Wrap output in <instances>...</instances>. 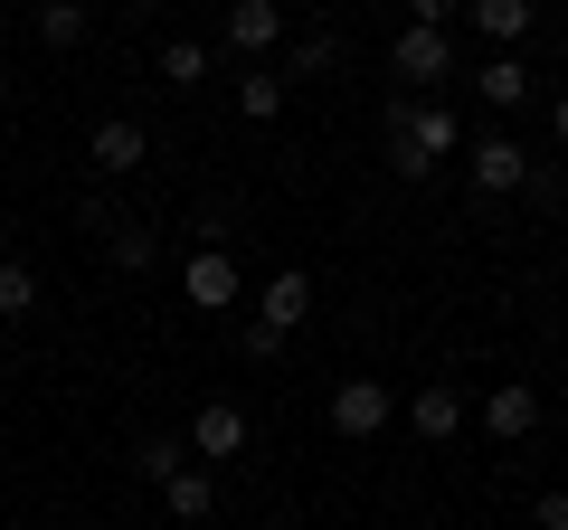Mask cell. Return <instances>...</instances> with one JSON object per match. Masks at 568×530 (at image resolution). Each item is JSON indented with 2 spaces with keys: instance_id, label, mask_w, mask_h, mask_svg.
Here are the masks:
<instances>
[{
  "instance_id": "cell-11",
  "label": "cell",
  "mask_w": 568,
  "mask_h": 530,
  "mask_svg": "<svg viewBox=\"0 0 568 530\" xmlns=\"http://www.w3.org/2000/svg\"><path fill=\"white\" fill-rule=\"evenodd\" d=\"M85 152H95V171H142V152H152V143H142V123H133V114H104Z\"/></svg>"
},
{
  "instance_id": "cell-18",
  "label": "cell",
  "mask_w": 568,
  "mask_h": 530,
  "mask_svg": "<svg viewBox=\"0 0 568 530\" xmlns=\"http://www.w3.org/2000/svg\"><path fill=\"white\" fill-rule=\"evenodd\" d=\"M237 114L246 123H275L284 114V77H256V67H246V77H237Z\"/></svg>"
},
{
  "instance_id": "cell-1",
  "label": "cell",
  "mask_w": 568,
  "mask_h": 530,
  "mask_svg": "<svg viewBox=\"0 0 568 530\" xmlns=\"http://www.w3.org/2000/svg\"><path fill=\"white\" fill-rule=\"evenodd\" d=\"M455 143H465L455 104H436V95H417V104H388V162H398V181H426V171L446 162Z\"/></svg>"
},
{
  "instance_id": "cell-15",
  "label": "cell",
  "mask_w": 568,
  "mask_h": 530,
  "mask_svg": "<svg viewBox=\"0 0 568 530\" xmlns=\"http://www.w3.org/2000/svg\"><path fill=\"white\" fill-rule=\"evenodd\" d=\"M474 29H484V39L511 58V39L530 29V0H474Z\"/></svg>"
},
{
  "instance_id": "cell-13",
  "label": "cell",
  "mask_w": 568,
  "mask_h": 530,
  "mask_svg": "<svg viewBox=\"0 0 568 530\" xmlns=\"http://www.w3.org/2000/svg\"><path fill=\"white\" fill-rule=\"evenodd\" d=\"M104 246H114V265H123V275H152V265H162V237H152V227H142V218L104 227Z\"/></svg>"
},
{
  "instance_id": "cell-16",
  "label": "cell",
  "mask_w": 568,
  "mask_h": 530,
  "mask_svg": "<svg viewBox=\"0 0 568 530\" xmlns=\"http://www.w3.org/2000/svg\"><path fill=\"white\" fill-rule=\"evenodd\" d=\"M332 67H342V39L323 29V39H294V48H284V67H275V77L294 85V77H332Z\"/></svg>"
},
{
  "instance_id": "cell-14",
  "label": "cell",
  "mask_w": 568,
  "mask_h": 530,
  "mask_svg": "<svg viewBox=\"0 0 568 530\" xmlns=\"http://www.w3.org/2000/svg\"><path fill=\"white\" fill-rule=\"evenodd\" d=\"M474 85H484V104H530V67L521 58H484Z\"/></svg>"
},
{
  "instance_id": "cell-19",
  "label": "cell",
  "mask_w": 568,
  "mask_h": 530,
  "mask_svg": "<svg viewBox=\"0 0 568 530\" xmlns=\"http://www.w3.org/2000/svg\"><path fill=\"white\" fill-rule=\"evenodd\" d=\"M133 465H142V483H171V473L190 465V446H181V436H142V455H133Z\"/></svg>"
},
{
  "instance_id": "cell-7",
  "label": "cell",
  "mask_w": 568,
  "mask_h": 530,
  "mask_svg": "<svg viewBox=\"0 0 568 530\" xmlns=\"http://www.w3.org/2000/svg\"><path fill=\"white\" fill-rule=\"evenodd\" d=\"M304 313H313V275H304V265L265 275V294H256V323H265V332H294Z\"/></svg>"
},
{
  "instance_id": "cell-24",
  "label": "cell",
  "mask_w": 568,
  "mask_h": 530,
  "mask_svg": "<svg viewBox=\"0 0 568 530\" xmlns=\"http://www.w3.org/2000/svg\"><path fill=\"white\" fill-rule=\"evenodd\" d=\"M0 95H10V77H0Z\"/></svg>"
},
{
  "instance_id": "cell-22",
  "label": "cell",
  "mask_w": 568,
  "mask_h": 530,
  "mask_svg": "<svg viewBox=\"0 0 568 530\" xmlns=\"http://www.w3.org/2000/svg\"><path fill=\"white\" fill-rule=\"evenodd\" d=\"M540 530H568V492H540Z\"/></svg>"
},
{
  "instance_id": "cell-8",
  "label": "cell",
  "mask_w": 568,
  "mask_h": 530,
  "mask_svg": "<svg viewBox=\"0 0 568 530\" xmlns=\"http://www.w3.org/2000/svg\"><path fill=\"white\" fill-rule=\"evenodd\" d=\"M219 29H227V48H237V58H265V48H284V10H275V0H237Z\"/></svg>"
},
{
  "instance_id": "cell-10",
  "label": "cell",
  "mask_w": 568,
  "mask_h": 530,
  "mask_svg": "<svg viewBox=\"0 0 568 530\" xmlns=\"http://www.w3.org/2000/svg\"><path fill=\"white\" fill-rule=\"evenodd\" d=\"M484 427L503 436V446H521V436L540 427V388H521V379H503V388H493V398H484Z\"/></svg>"
},
{
  "instance_id": "cell-5",
  "label": "cell",
  "mask_w": 568,
  "mask_h": 530,
  "mask_svg": "<svg viewBox=\"0 0 568 530\" xmlns=\"http://www.w3.org/2000/svg\"><path fill=\"white\" fill-rule=\"evenodd\" d=\"M181 304L190 313H227V304H237V265H227V246H200V256L181 265Z\"/></svg>"
},
{
  "instance_id": "cell-9",
  "label": "cell",
  "mask_w": 568,
  "mask_h": 530,
  "mask_svg": "<svg viewBox=\"0 0 568 530\" xmlns=\"http://www.w3.org/2000/svg\"><path fill=\"white\" fill-rule=\"evenodd\" d=\"M407 427H417L426 446H446V436L465 427V388H446V379H426L417 398H407Z\"/></svg>"
},
{
  "instance_id": "cell-4",
  "label": "cell",
  "mask_w": 568,
  "mask_h": 530,
  "mask_svg": "<svg viewBox=\"0 0 568 530\" xmlns=\"http://www.w3.org/2000/svg\"><path fill=\"white\" fill-rule=\"evenodd\" d=\"M388 67H398L407 85H446V77H455V39H446V29H398Z\"/></svg>"
},
{
  "instance_id": "cell-20",
  "label": "cell",
  "mask_w": 568,
  "mask_h": 530,
  "mask_svg": "<svg viewBox=\"0 0 568 530\" xmlns=\"http://www.w3.org/2000/svg\"><path fill=\"white\" fill-rule=\"evenodd\" d=\"M39 39L48 48H77L85 39V10H77V0H48V10H39Z\"/></svg>"
},
{
  "instance_id": "cell-23",
  "label": "cell",
  "mask_w": 568,
  "mask_h": 530,
  "mask_svg": "<svg viewBox=\"0 0 568 530\" xmlns=\"http://www.w3.org/2000/svg\"><path fill=\"white\" fill-rule=\"evenodd\" d=\"M549 133H559V152H568V95H559V104H549Z\"/></svg>"
},
{
  "instance_id": "cell-25",
  "label": "cell",
  "mask_w": 568,
  "mask_h": 530,
  "mask_svg": "<svg viewBox=\"0 0 568 530\" xmlns=\"http://www.w3.org/2000/svg\"><path fill=\"white\" fill-rule=\"evenodd\" d=\"M0 256H10V246H0Z\"/></svg>"
},
{
  "instance_id": "cell-3",
  "label": "cell",
  "mask_w": 568,
  "mask_h": 530,
  "mask_svg": "<svg viewBox=\"0 0 568 530\" xmlns=\"http://www.w3.org/2000/svg\"><path fill=\"white\" fill-rule=\"evenodd\" d=\"M530 143H511V133H474V190L484 200H511V190H530Z\"/></svg>"
},
{
  "instance_id": "cell-21",
  "label": "cell",
  "mask_w": 568,
  "mask_h": 530,
  "mask_svg": "<svg viewBox=\"0 0 568 530\" xmlns=\"http://www.w3.org/2000/svg\"><path fill=\"white\" fill-rule=\"evenodd\" d=\"M162 77H171V85H200V77H209V48H200V39H171V48H162Z\"/></svg>"
},
{
  "instance_id": "cell-12",
  "label": "cell",
  "mask_w": 568,
  "mask_h": 530,
  "mask_svg": "<svg viewBox=\"0 0 568 530\" xmlns=\"http://www.w3.org/2000/svg\"><path fill=\"white\" fill-rule=\"evenodd\" d=\"M162 502H171V521H209V511H219V483H209L200 465H181V473L162 483Z\"/></svg>"
},
{
  "instance_id": "cell-17",
  "label": "cell",
  "mask_w": 568,
  "mask_h": 530,
  "mask_svg": "<svg viewBox=\"0 0 568 530\" xmlns=\"http://www.w3.org/2000/svg\"><path fill=\"white\" fill-rule=\"evenodd\" d=\"M29 313H39V275L0 256V323H29Z\"/></svg>"
},
{
  "instance_id": "cell-6",
  "label": "cell",
  "mask_w": 568,
  "mask_h": 530,
  "mask_svg": "<svg viewBox=\"0 0 568 530\" xmlns=\"http://www.w3.org/2000/svg\"><path fill=\"white\" fill-rule=\"evenodd\" d=\"M190 455H209V465H237L246 455V408L237 398H209V408L190 417Z\"/></svg>"
},
{
  "instance_id": "cell-2",
  "label": "cell",
  "mask_w": 568,
  "mask_h": 530,
  "mask_svg": "<svg viewBox=\"0 0 568 530\" xmlns=\"http://www.w3.org/2000/svg\"><path fill=\"white\" fill-rule=\"evenodd\" d=\"M388 417H398V388H388V379H342V388H332V436H351V446L379 436Z\"/></svg>"
}]
</instances>
